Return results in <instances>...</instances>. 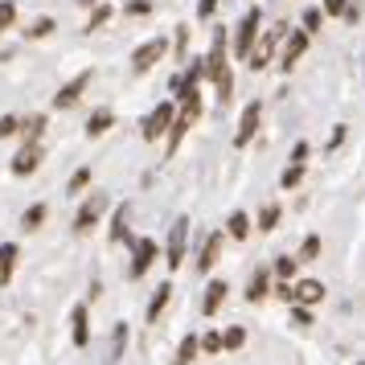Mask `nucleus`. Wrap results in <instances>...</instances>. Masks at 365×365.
<instances>
[{
	"label": "nucleus",
	"instance_id": "17",
	"mask_svg": "<svg viewBox=\"0 0 365 365\" xmlns=\"http://www.w3.org/2000/svg\"><path fill=\"white\" fill-rule=\"evenodd\" d=\"M70 324H74V345L83 349L86 341H91V329H86V308H83V304L74 308V316H70Z\"/></svg>",
	"mask_w": 365,
	"mask_h": 365
},
{
	"label": "nucleus",
	"instance_id": "19",
	"mask_svg": "<svg viewBox=\"0 0 365 365\" xmlns=\"http://www.w3.org/2000/svg\"><path fill=\"white\" fill-rule=\"evenodd\" d=\"M189 123H193V115H189V111H181V119H177V123H173V132H168V156L181 148V135H185V128H189Z\"/></svg>",
	"mask_w": 365,
	"mask_h": 365
},
{
	"label": "nucleus",
	"instance_id": "20",
	"mask_svg": "<svg viewBox=\"0 0 365 365\" xmlns=\"http://www.w3.org/2000/svg\"><path fill=\"white\" fill-rule=\"evenodd\" d=\"M226 230H230L234 238H247V234H250V217L242 214V210H238V214H230V222H226Z\"/></svg>",
	"mask_w": 365,
	"mask_h": 365
},
{
	"label": "nucleus",
	"instance_id": "15",
	"mask_svg": "<svg viewBox=\"0 0 365 365\" xmlns=\"http://www.w3.org/2000/svg\"><path fill=\"white\" fill-rule=\"evenodd\" d=\"M296 299L299 304H320L324 299V287L316 279H304V283H296Z\"/></svg>",
	"mask_w": 365,
	"mask_h": 365
},
{
	"label": "nucleus",
	"instance_id": "3",
	"mask_svg": "<svg viewBox=\"0 0 365 365\" xmlns=\"http://www.w3.org/2000/svg\"><path fill=\"white\" fill-rule=\"evenodd\" d=\"M275 41H279V29H267V34L259 37V46H250V53H247L250 70H263L267 62H271V50H275Z\"/></svg>",
	"mask_w": 365,
	"mask_h": 365
},
{
	"label": "nucleus",
	"instance_id": "10",
	"mask_svg": "<svg viewBox=\"0 0 365 365\" xmlns=\"http://www.w3.org/2000/svg\"><path fill=\"white\" fill-rule=\"evenodd\" d=\"M86 86H91V74H78L74 83H66L62 91H58V95H53V103H58V107H74V103H78V95H83Z\"/></svg>",
	"mask_w": 365,
	"mask_h": 365
},
{
	"label": "nucleus",
	"instance_id": "26",
	"mask_svg": "<svg viewBox=\"0 0 365 365\" xmlns=\"http://www.w3.org/2000/svg\"><path fill=\"white\" fill-rule=\"evenodd\" d=\"M41 132H46V119H41V115H34L29 123H25V140H29V144H37V135H41Z\"/></svg>",
	"mask_w": 365,
	"mask_h": 365
},
{
	"label": "nucleus",
	"instance_id": "25",
	"mask_svg": "<svg viewBox=\"0 0 365 365\" xmlns=\"http://www.w3.org/2000/svg\"><path fill=\"white\" fill-rule=\"evenodd\" d=\"M13 21H17V4L13 0H0V29H9Z\"/></svg>",
	"mask_w": 365,
	"mask_h": 365
},
{
	"label": "nucleus",
	"instance_id": "33",
	"mask_svg": "<svg viewBox=\"0 0 365 365\" xmlns=\"http://www.w3.org/2000/svg\"><path fill=\"white\" fill-rule=\"evenodd\" d=\"M275 271H279L283 279H292V275H296V259H279V263H275Z\"/></svg>",
	"mask_w": 365,
	"mask_h": 365
},
{
	"label": "nucleus",
	"instance_id": "21",
	"mask_svg": "<svg viewBox=\"0 0 365 365\" xmlns=\"http://www.w3.org/2000/svg\"><path fill=\"white\" fill-rule=\"evenodd\" d=\"M111 128V111H99V115H91V123H86V132L91 135H103Z\"/></svg>",
	"mask_w": 365,
	"mask_h": 365
},
{
	"label": "nucleus",
	"instance_id": "41",
	"mask_svg": "<svg viewBox=\"0 0 365 365\" xmlns=\"http://www.w3.org/2000/svg\"><path fill=\"white\" fill-rule=\"evenodd\" d=\"M304 25H308V29H316V25H320V13H316V9H308V13H304Z\"/></svg>",
	"mask_w": 365,
	"mask_h": 365
},
{
	"label": "nucleus",
	"instance_id": "4",
	"mask_svg": "<svg viewBox=\"0 0 365 365\" xmlns=\"http://www.w3.org/2000/svg\"><path fill=\"white\" fill-rule=\"evenodd\" d=\"M165 128H173V107H168V103H160V107L144 119L140 135H144V140H156V135H165Z\"/></svg>",
	"mask_w": 365,
	"mask_h": 365
},
{
	"label": "nucleus",
	"instance_id": "18",
	"mask_svg": "<svg viewBox=\"0 0 365 365\" xmlns=\"http://www.w3.org/2000/svg\"><path fill=\"white\" fill-rule=\"evenodd\" d=\"M13 263H17V247L4 242V247H0V287L9 283V275H13Z\"/></svg>",
	"mask_w": 365,
	"mask_h": 365
},
{
	"label": "nucleus",
	"instance_id": "36",
	"mask_svg": "<svg viewBox=\"0 0 365 365\" xmlns=\"http://www.w3.org/2000/svg\"><path fill=\"white\" fill-rule=\"evenodd\" d=\"M201 349H205V353H217V349H222V336H217V332H210V336L201 341Z\"/></svg>",
	"mask_w": 365,
	"mask_h": 365
},
{
	"label": "nucleus",
	"instance_id": "16",
	"mask_svg": "<svg viewBox=\"0 0 365 365\" xmlns=\"http://www.w3.org/2000/svg\"><path fill=\"white\" fill-rule=\"evenodd\" d=\"M168 296H173V283H160V287H156V296H152V304H148V320H152V324H156V316L168 308Z\"/></svg>",
	"mask_w": 365,
	"mask_h": 365
},
{
	"label": "nucleus",
	"instance_id": "42",
	"mask_svg": "<svg viewBox=\"0 0 365 365\" xmlns=\"http://www.w3.org/2000/svg\"><path fill=\"white\" fill-rule=\"evenodd\" d=\"M214 9H217V0H201V4H197V13H201V17H210Z\"/></svg>",
	"mask_w": 365,
	"mask_h": 365
},
{
	"label": "nucleus",
	"instance_id": "5",
	"mask_svg": "<svg viewBox=\"0 0 365 365\" xmlns=\"http://www.w3.org/2000/svg\"><path fill=\"white\" fill-rule=\"evenodd\" d=\"M103 210H107V197H103V193H95V197L86 201L83 210H78V217H74V230H78V234H86L91 226H95V222H99V214H103Z\"/></svg>",
	"mask_w": 365,
	"mask_h": 365
},
{
	"label": "nucleus",
	"instance_id": "8",
	"mask_svg": "<svg viewBox=\"0 0 365 365\" xmlns=\"http://www.w3.org/2000/svg\"><path fill=\"white\" fill-rule=\"evenodd\" d=\"M152 259H156V242H152V238H140V242H135V259H132V275L135 279L152 267Z\"/></svg>",
	"mask_w": 365,
	"mask_h": 365
},
{
	"label": "nucleus",
	"instance_id": "6",
	"mask_svg": "<svg viewBox=\"0 0 365 365\" xmlns=\"http://www.w3.org/2000/svg\"><path fill=\"white\" fill-rule=\"evenodd\" d=\"M259 103H247V111H242V123H238V135H234V144L238 148H247L250 144V135H255V128H259Z\"/></svg>",
	"mask_w": 365,
	"mask_h": 365
},
{
	"label": "nucleus",
	"instance_id": "31",
	"mask_svg": "<svg viewBox=\"0 0 365 365\" xmlns=\"http://www.w3.org/2000/svg\"><path fill=\"white\" fill-rule=\"evenodd\" d=\"M111 238H115V242H128V226H123V210L115 214V226H111Z\"/></svg>",
	"mask_w": 365,
	"mask_h": 365
},
{
	"label": "nucleus",
	"instance_id": "7",
	"mask_svg": "<svg viewBox=\"0 0 365 365\" xmlns=\"http://www.w3.org/2000/svg\"><path fill=\"white\" fill-rule=\"evenodd\" d=\"M160 53H165V41H160V37H156V41H144V46L132 53V66L135 70H148V66L160 62Z\"/></svg>",
	"mask_w": 365,
	"mask_h": 365
},
{
	"label": "nucleus",
	"instance_id": "38",
	"mask_svg": "<svg viewBox=\"0 0 365 365\" xmlns=\"http://www.w3.org/2000/svg\"><path fill=\"white\" fill-rule=\"evenodd\" d=\"M304 160H308V144H296L292 148V165H304Z\"/></svg>",
	"mask_w": 365,
	"mask_h": 365
},
{
	"label": "nucleus",
	"instance_id": "11",
	"mask_svg": "<svg viewBox=\"0 0 365 365\" xmlns=\"http://www.w3.org/2000/svg\"><path fill=\"white\" fill-rule=\"evenodd\" d=\"M304 50H308V34H292V41H287V50H283V58H279V66L292 70L299 58H304Z\"/></svg>",
	"mask_w": 365,
	"mask_h": 365
},
{
	"label": "nucleus",
	"instance_id": "29",
	"mask_svg": "<svg viewBox=\"0 0 365 365\" xmlns=\"http://www.w3.org/2000/svg\"><path fill=\"white\" fill-rule=\"evenodd\" d=\"M41 217H46V205H34V210L25 214V230H37V226H41Z\"/></svg>",
	"mask_w": 365,
	"mask_h": 365
},
{
	"label": "nucleus",
	"instance_id": "13",
	"mask_svg": "<svg viewBox=\"0 0 365 365\" xmlns=\"http://www.w3.org/2000/svg\"><path fill=\"white\" fill-rule=\"evenodd\" d=\"M222 299H226V283H210V287H205V299H201V312L214 316L217 308H222Z\"/></svg>",
	"mask_w": 365,
	"mask_h": 365
},
{
	"label": "nucleus",
	"instance_id": "35",
	"mask_svg": "<svg viewBox=\"0 0 365 365\" xmlns=\"http://www.w3.org/2000/svg\"><path fill=\"white\" fill-rule=\"evenodd\" d=\"M50 29H53V21H50V17H41V21L34 25V29H29V34H34V37H46Z\"/></svg>",
	"mask_w": 365,
	"mask_h": 365
},
{
	"label": "nucleus",
	"instance_id": "23",
	"mask_svg": "<svg viewBox=\"0 0 365 365\" xmlns=\"http://www.w3.org/2000/svg\"><path fill=\"white\" fill-rule=\"evenodd\" d=\"M263 296H267V275H263V271H259V275L250 279V292H247V299H250V304H255V299H263Z\"/></svg>",
	"mask_w": 365,
	"mask_h": 365
},
{
	"label": "nucleus",
	"instance_id": "43",
	"mask_svg": "<svg viewBox=\"0 0 365 365\" xmlns=\"http://www.w3.org/2000/svg\"><path fill=\"white\" fill-rule=\"evenodd\" d=\"M78 4H95V0H78Z\"/></svg>",
	"mask_w": 365,
	"mask_h": 365
},
{
	"label": "nucleus",
	"instance_id": "2",
	"mask_svg": "<svg viewBox=\"0 0 365 365\" xmlns=\"http://www.w3.org/2000/svg\"><path fill=\"white\" fill-rule=\"evenodd\" d=\"M259 21H263V13L259 9H250L247 17H242V25H238V37H234V50H238V58H247L250 46H255V34H259Z\"/></svg>",
	"mask_w": 365,
	"mask_h": 365
},
{
	"label": "nucleus",
	"instance_id": "30",
	"mask_svg": "<svg viewBox=\"0 0 365 365\" xmlns=\"http://www.w3.org/2000/svg\"><path fill=\"white\" fill-rule=\"evenodd\" d=\"M299 177H304V165H292L287 173H283V189H292V185H299Z\"/></svg>",
	"mask_w": 365,
	"mask_h": 365
},
{
	"label": "nucleus",
	"instance_id": "34",
	"mask_svg": "<svg viewBox=\"0 0 365 365\" xmlns=\"http://www.w3.org/2000/svg\"><path fill=\"white\" fill-rule=\"evenodd\" d=\"M17 128H21L17 119H13V115H4V119H0V140H4V135H13Z\"/></svg>",
	"mask_w": 365,
	"mask_h": 365
},
{
	"label": "nucleus",
	"instance_id": "39",
	"mask_svg": "<svg viewBox=\"0 0 365 365\" xmlns=\"http://www.w3.org/2000/svg\"><path fill=\"white\" fill-rule=\"evenodd\" d=\"M185 46H189V29H177V58H185Z\"/></svg>",
	"mask_w": 365,
	"mask_h": 365
},
{
	"label": "nucleus",
	"instance_id": "32",
	"mask_svg": "<svg viewBox=\"0 0 365 365\" xmlns=\"http://www.w3.org/2000/svg\"><path fill=\"white\" fill-rule=\"evenodd\" d=\"M316 255H320V238H308V242H304V250H299V259L308 263V259H316Z\"/></svg>",
	"mask_w": 365,
	"mask_h": 365
},
{
	"label": "nucleus",
	"instance_id": "1",
	"mask_svg": "<svg viewBox=\"0 0 365 365\" xmlns=\"http://www.w3.org/2000/svg\"><path fill=\"white\" fill-rule=\"evenodd\" d=\"M185 242H189V217H177L173 222V234H168V267L173 271L185 263Z\"/></svg>",
	"mask_w": 365,
	"mask_h": 365
},
{
	"label": "nucleus",
	"instance_id": "40",
	"mask_svg": "<svg viewBox=\"0 0 365 365\" xmlns=\"http://www.w3.org/2000/svg\"><path fill=\"white\" fill-rule=\"evenodd\" d=\"M324 9H329V13H345L349 0H324Z\"/></svg>",
	"mask_w": 365,
	"mask_h": 365
},
{
	"label": "nucleus",
	"instance_id": "9",
	"mask_svg": "<svg viewBox=\"0 0 365 365\" xmlns=\"http://www.w3.org/2000/svg\"><path fill=\"white\" fill-rule=\"evenodd\" d=\"M205 74H210L214 83L226 74V41H222V34L214 37V50H210V58H205Z\"/></svg>",
	"mask_w": 365,
	"mask_h": 365
},
{
	"label": "nucleus",
	"instance_id": "22",
	"mask_svg": "<svg viewBox=\"0 0 365 365\" xmlns=\"http://www.w3.org/2000/svg\"><path fill=\"white\" fill-rule=\"evenodd\" d=\"M197 336H185V341H181V361H177V365H189V361H193V357H197Z\"/></svg>",
	"mask_w": 365,
	"mask_h": 365
},
{
	"label": "nucleus",
	"instance_id": "12",
	"mask_svg": "<svg viewBox=\"0 0 365 365\" xmlns=\"http://www.w3.org/2000/svg\"><path fill=\"white\" fill-rule=\"evenodd\" d=\"M37 165H41V148H37V144H25V152L13 160V173H17V177H29Z\"/></svg>",
	"mask_w": 365,
	"mask_h": 365
},
{
	"label": "nucleus",
	"instance_id": "24",
	"mask_svg": "<svg viewBox=\"0 0 365 365\" xmlns=\"http://www.w3.org/2000/svg\"><path fill=\"white\" fill-rule=\"evenodd\" d=\"M275 222H279V205H267L259 214V230H275Z\"/></svg>",
	"mask_w": 365,
	"mask_h": 365
},
{
	"label": "nucleus",
	"instance_id": "37",
	"mask_svg": "<svg viewBox=\"0 0 365 365\" xmlns=\"http://www.w3.org/2000/svg\"><path fill=\"white\" fill-rule=\"evenodd\" d=\"M107 17H111V9H95V17H91V25H86V29H99Z\"/></svg>",
	"mask_w": 365,
	"mask_h": 365
},
{
	"label": "nucleus",
	"instance_id": "27",
	"mask_svg": "<svg viewBox=\"0 0 365 365\" xmlns=\"http://www.w3.org/2000/svg\"><path fill=\"white\" fill-rule=\"evenodd\" d=\"M86 185H91V168H78V173L70 177V193H83Z\"/></svg>",
	"mask_w": 365,
	"mask_h": 365
},
{
	"label": "nucleus",
	"instance_id": "14",
	"mask_svg": "<svg viewBox=\"0 0 365 365\" xmlns=\"http://www.w3.org/2000/svg\"><path fill=\"white\" fill-rule=\"evenodd\" d=\"M217 250H222V234H210L205 238V250H201V259H197V271H210L217 263Z\"/></svg>",
	"mask_w": 365,
	"mask_h": 365
},
{
	"label": "nucleus",
	"instance_id": "28",
	"mask_svg": "<svg viewBox=\"0 0 365 365\" xmlns=\"http://www.w3.org/2000/svg\"><path fill=\"white\" fill-rule=\"evenodd\" d=\"M242 341H247V332H242V329H230L226 336H222V349H242Z\"/></svg>",
	"mask_w": 365,
	"mask_h": 365
}]
</instances>
